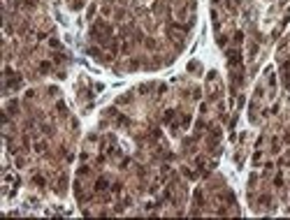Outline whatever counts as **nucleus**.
<instances>
[{
	"label": "nucleus",
	"mask_w": 290,
	"mask_h": 220,
	"mask_svg": "<svg viewBox=\"0 0 290 220\" xmlns=\"http://www.w3.org/2000/svg\"><path fill=\"white\" fill-rule=\"evenodd\" d=\"M197 67H200L197 63H191V65H188V70H191V72H197Z\"/></svg>",
	"instance_id": "nucleus-18"
},
{
	"label": "nucleus",
	"mask_w": 290,
	"mask_h": 220,
	"mask_svg": "<svg viewBox=\"0 0 290 220\" xmlns=\"http://www.w3.org/2000/svg\"><path fill=\"white\" fill-rule=\"evenodd\" d=\"M49 44H51V49H61V42H58L56 37H51V39H49Z\"/></svg>",
	"instance_id": "nucleus-11"
},
{
	"label": "nucleus",
	"mask_w": 290,
	"mask_h": 220,
	"mask_svg": "<svg viewBox=\"0 0 290 220\" xmlns=\"http://www.w3.org/2000/svg\"><path fill=\"white\" fill-rule=\"evenodd\" d=\"M49 70H51V63H49V60H42V63H40V72H49Z\"/></svg>",
	"instance_id": "nucleus-9"
},
{
	"label": "nucleus",
	"mask_w": 290,
	"mask_h": 220,
	"mask_svg": "<svg viewBox=\"0 0 290 220\" xmlns=\"http://www.w3.org/2000/svg\"><path fill=\"white\" fill-rule=\"evenodd\" d=\"M174 116H176V111H172V109H169V111H165V116H162V123H172V121H174Z\"/></svg>",
	"instance_id": "nucleus-4"
},
{
	"label": "nucleus",
	"mask_w": 290,
	"mask_h": 220,
	"mask_svg": "<svg viewBox=\"0 0 290 220\" xmlns=\"http://www.w3.org/2000/svg\"><path fill=\"white\" fill-rule=\"evenodd\" d=\"M81 7H84V2H81V0H72V2H70V9H72V12H79Z\"/></svg>",
	"instance_id": "nucleus-5"
},
{
	"label": "nucleus",
	"mask_w": 290,
	"mask_h": 220,
	"mask_svg": "<svg viewBox=\"0 0 290 220\" xmlns=\"http://www.w3.org/2000/svg\"><path fill=\"white\" fill-rule=\"evenodd\" d=\"M32 183H35V186H40V188H44V183H47V181H44V176L35 174V176H32Z\"/></svg>",
	"instance_id": "nucleus-6"
},
{
	"label": "nucleus",
	"mask_w": 290,
	"mask_h": 220,
	"mask_svg": "<svg viewBox=\"0 0 290 220\" xmlns=\"http://www.w3.org/2000/svg\"><path fill=\"white\" fill-rule=\"evenodd\" d=\"M121 188H123L121 183H114V186H111V192H116V195H119V192H121Z\"/></svg>",
	"instance_id": "nucleus-15"
},
{
	"label": "nucleus",
	"mask_w": 290,
	"mask_h": 220,
	"mask_svg": "<svg viewBox=\"0 0 290 220\" xmlns=\"http://www.w3.org/2000/svg\"><path fill=\"white\" fill-rule=\"evenodd\" d=\"M44 148H47L44 141H35V151H37V153H44Z\"/></svg>",
	"instance_id": "nucleus-10"
},
{
	"label": "nucleus",
	"mask_w": 290,
	"mask_h": 220,
	"mask_svg": "<svg viewBox=\"0 0 290 220\" xmlns=\"http://www.w3.org/2000/svg\"><path fill=\"white\" fill-rule=\"evenodd\" d=\"M234 42L241 44V42H244V32H234Z\"/></svg>",
	"instance_id": "nucleus-12"
},
{
	"label": "nucleus",
	"mask_w": 290,
	"mask_h": 220,
	"mask_svg": "<svg viewBox=\"0 0 290 220\" xmlns=\"http://www.w3.org/2000/svg\"><path fill=\"white\" fill-rule=\"evenodd\" d=\"M107 188H109V181H107L104 176H100V179L95 181V192H104Z\"/></svg>",
	"instance_id": "nucleus-3"
},
{
	"label": "nucleus",
	"mask_w": 290,
	"mask_h": 220,
	"mask_svg": "<svg viewBox=\"0 0 290 220\" xmlns=\"http://www.w3.org/2000/svg\"><path fill=\"white\" fill-rule=\"evenodd\" d=\"M7 86H9V88H21V86H23V79H21V74H12Z\"/></svg>",
	"instance_id": "nucleus-2"
},
{
	"label": "nucleus",
	"mask_w": 290,
	"mask_h": 220,
	"mask_svg": "<svg viewBox=\"0 0 290 220\" xmlns=\"http://www.w3.org/2000/svg\"><path fill=\"white\" fill-rule=\"evenodd\" d=\"M269 202H272V199H269V195H262V197H260V204H262V206H267Z\"/></svg>",
	"instance_id": "nucleus-13"
},
{
	"label": "nucleus",
	"mask_w": 290,
	"mask_h": 220,
	"mask_svg": "<svg viewBox=\"0 0 290 220\" xmlns=\"http://www.w3.org/2000/svg\"><path fill=\"white\" fill-rule=\"evenodd\" d=\"M88 56H93V58H102V53H100L97 46H91V49H88Z\"/></svg>",
	"instance_id": "nucleus-8"
},
{
	"label": "nucleus",
	"mask_w": 290,
	"mask_h": 220,
	"mask_svg": "<svg viewBox=\"0 0 290 220\" xmlns=\"http://www.w3.org/2000/svg\"><path fill=\"white\" fill-rule=\"evenodd\" d=\"M237 2H241V0H237Z\"/></svg>",
	"instance_id": "nucleus-19"
},
{
	"label": "nucleus",
	"mask_w": 290,
	"mask_h": 220,
	"mask_svg": "<svg viewBox=\"0 0 290 220\" xmlns=\"http://www.w3.org/2000/svg\"><path fill=\"white\" fill-rule=\"evenodd\" d=\"M181 125H183V127L191 125V116H186V114H183V116H181Z\"/></svg>",
	"instance_id": "nucleus-14"
},
{
	"label": "nucleus",
	"mask_w": 290,
	"mask_h": 220,
	"mask_svg": "<svg viewBox=\"0 0 290 220\" xmlns=\"http://www.w3.org/2000/svg\"><path fill=\"white\" fill-rule=\"evenodd\" d=\"M183 174H186L188 179H195V176H197V174H195V172H191V169H183Z\"/></svg>",
	"instance_id": "nucleus-16"
},
{
	"label": "nucleus",
	"mask_w": 290,
	"mask_h": 220,
	"mask_svg": "<svg viewBox=\"0 0 290 220\" xmlns=\"http://www.w3.org/2000/svg\"><path fill=\"white\" fill-rule=\"evenodd\" d=\"M227 63L232 65V67L239 65V63H241V53H239L237 49H230V51H227Z\"/></svg>",
	"instance_id": "nucleus-1"
},
{
	"label": "nucleus",
	"mask_w": 290,
	"mask_h": 220,
	"mask_svg": "<svg viewBox=\"0 0 290 220\" xmlns=\"http://www.w3.org/2000/svg\"><path fill=\"white\" fill-rule=\"evenodd\" d=\"M274 186H283V176H276L274 179Z\"/></svg>",
	"instance_id": "nucleus-17"
},
{
	"label": "nucleus",
	"mask_w": 290,
	"mask_h": 220,
	"mask_svg": "<svg viewBox=\"0 0 290 220\" xmlns=\"http://www.w3.org/2000/svg\"><path fill=\"white\" fill-rule=\"evenodd\" d=\"M281 72L286 74V79H290V60H283V65H281Z\"/></svg>",
	"instance_id": "nucleus-7"
}]
</instances>
